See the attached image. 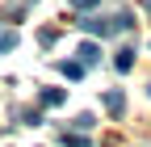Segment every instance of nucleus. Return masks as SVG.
<instances>
[{
	"instance_id": "nucleus-4",
	"label": "nucleus",
	"mask_w": 151,
	"mask_h": 147,
	"mask_svg": "<svg viewBox=\"0 0 151 147\" xmlns=\"http://www.w3.org/2000/svg\"><path fill=\"white\" fill-rule=\"evenodd\" d=\"M59 71H63L67 80H80L84 71H88V67H84V63H76V59H63V63H59Z\"/></svg>"
},
{
	"instance_id": "nucleus-6",
	"label": "nucleus",
	"mask_w": 151,
	"mask_h": 147,
	"mask_svg": "<svg viewBox=\"0 0 151 147\" xmlns=\"http://www.w3.org/2000/svg\"><path fill=\"white\" fill-rule=\"evenodd\" d=\"M63 88H42V105H63Z\"/></svg>"
},
{
	"instance_id": "nucleus-8",
	"label": "nucleus",
	"mask_w": 151,
	"mask_h": 147,
	"mask_svg": "<svg viewBox=\"0 0 151 147\" xmlns=\"http://www.w3.org/2000/svg\"><path fill=\"white\" fill-rule=\"evenodd\" d=\"M71 126H76V130H92V126H97V118H92V114H80Z\"/></svg>"
},
{
	"instance_id": "nucleus-1",
	"label": "nucleus",
	"mask_w": 151,
	"mask_h": 147,
	"mask_svg": "<svg viewBox=\"0 0 151 147\" xmlns=\"http://www.w3.org/2000/svg\"><path fill=\"white\" fill-rule=\"evenodd\" d=\"M134 25V13H113V17H84L80 21V30H88V34H97V38H109V34H122V30H130Z\"/></svg>"
},
{
	"instance_id": "nucleus-5",
	"label": "nucleus",
	"mask_w": 151,
	"mask_h": 147,
	"mask_svg": "<svg viewBox=\"0 0 151 147\" xmlns=\"http://www.w3.org/2000/svg\"><path fill=\"white\" fill-rule=\"evenodd\" d=\"M113 67H118V71H130V67H134V50H118V55H113Z\"/></svg>"
},
{
	"instance_id": "nucleus-7",
	"label": "nucleus",
	"mask_w": 151,
	"mask_h": 147,
	"mask_svg": "<svg viewBox=\"0 0 151 147\" xmlns=\"http://www.w3.org/2000/svg\"><path fill=\"white\" fill-rule=\"evenodd\" d=\"M17 46V30H0V55Z\"/></svg>"
},
{
	"instance_id": "nucleus-2",
	"label": "nucleus",
	"mask_w": 151,
	"mask_h": 147,
	"mask_svg": "<svg viewBox=\"0 0 151 147\" xmlns=\"http://www.w3.org/2000/svg\"><path fill=\"white\" fill-rule=\"evenodd\" d=\"M76 55H80L76 63H84V67H97V63H101V46H97V42H80Z\"/></svg>"
},
{
	"instance_id": "nucleus-10",
	"label": "nucleus",
	"mask_w": 151,
	"mask_h": 147,
	"mask_svg": "<svg viewBox=\"0 0 151 147\" xmlns=\"http://www.w3.org/2000/svg\"><path fill=\"white\" fill-rule=\"evenodd\" d=\"M143 9H147V17H151V0H143Z\"/></svg>"
},
{
	"instance_id": "nucleus-3",
	"label": "nucleus",
	"mask_w": 151,
	"mask_h": 147,
	"mask_svg": "<svg viewBox=\"0 0 151 147\" xmlns=\"http://www.w3.org/2000/svg\"><path fill=\"white\" fill-rule=\"evenodd\" d=\"M105 109H109L113 118H118L122 109H126V97H122V88H109V93H105Z\"/></svg>"
},
{
	"instance_id": "nucleus-9",
	"label": "nucleus",
	"mask_w": 151,
	"mask_h": 147,
	"mask_svg": "<svg viewBox=\"0 0 151 147\" xmlns=\"http://www.w3.org/2000/svg\"><path fill=\"white\" fill-rule=\"evenodd\" d=\"M97 4H101V0H71V9H76V13H92Z\"/></svg>"
}]
</instances>
